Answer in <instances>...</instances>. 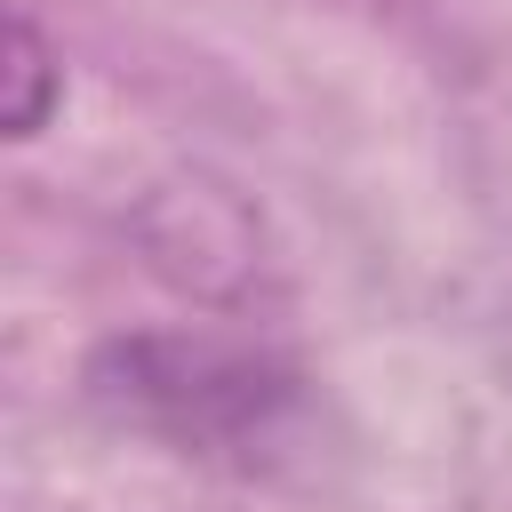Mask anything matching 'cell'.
Returning a JSON list of instances; mask_svg holds the SVG:
<instances>
[{"mask_svg":"<svg viewBox=\"0 0 512 512\" xmlns=\"http://www.w3.org/2000/svg\"><path fill=\"white\" fill-rule=\"evenodd\" d=\"M96 392L120 416H136L144 432L176 440L184 456H256L296 408V376L272 352L232 344V336H200V328L104 344Z\"/></svg>","mask_w":512,"mask_h":512,"instance_id":"obj_1","label":"cell"},{"mask_svg":"<svg viewBox=\"0 0 512 512\" xmlns=\"http://www.w3.org/2000/svg\"><path fill=\"white\" fill-rule=\"evenodd\" d=\"M56 96H64V72H56L48 40H40V24L16 8L8 16V136H40Z\"/></svg>","mask_w":512,"mask_h":512,"instance_id":"obj_2","label":"cell"}]
</instances>
